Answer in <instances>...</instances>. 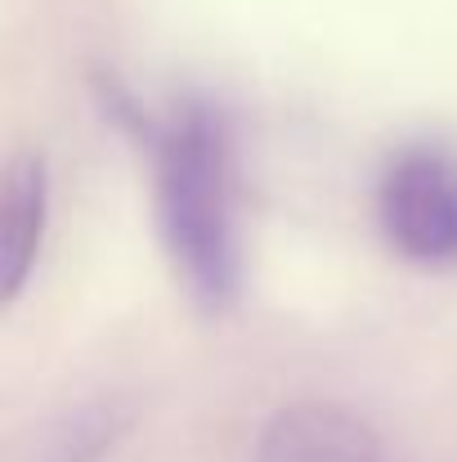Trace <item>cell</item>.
<instances>
[{
    "label": "cell",
    "instance_id": "1",
    "mask_svg": "<svg viewBox=\"0 0 457 462\" xmlns=\"http://www.w3.org/2000/svg\"><path fill=\"white\" fill-rule=\"evenodd\" d=\"M140 144L152 162V220L175 279L197 310H233L242 297V229L229 108L206 95H184L166 113H152Z\"/></svg>",
    "mask_w": 457,
    "mask_h": 462
},
{
    "label": "cell",
    "instance_id": "2",
    "mask_svg": "<svg viewBox=\"0 0 457 462\" xmlns=\"http://www.w3.org/2000/svg\"><path fill=\"white\" fill-rule=\"evenodd\" d=\"M377 229L408 265H457V153L440 140H413L377 175Z\"/></svg>",
    "mask_w": 457,
    "mask_h": 462
},
{
    "label": "cell",
    "instance_id": "3",
    "mask_svg": "<svg viewBox=\"0 0 457 462\" xmlns=\"http://www.w3.org/2000/svg\"><path fill=\"white\" fill-rule=\"evenodd\" d=\"M251 462H408L363 413L332 404V400H301L279 409Z\"/></svg>",
    "mask_w": 457,
    "mask_h": 462
},
{
    "label": "cell",
    "instance_id": "4",
    "mask_svg": "<svg viewBox=\"0 0 457 462\" xmlns=\"http://www.w3.org/2000/svg\"><path fill=\"white\" fill-rule=\"evenodd\" d=\"M0 301L14 306L36 274L50 229V166L36 153H18L5 171L0 193Z\"/></svg>",
    "mask_w": 457,
    "mask_h": 462
},
{
    "label": "cell",
    "instance_id": "5",
    "mask_svg": "<svg viewBox=\"0 0 457 462\" xmlns=\"http://www.w3.org/2000/svg\"><path fill=\"white\" fill-rule=\"evenodd\" d=\"M135 413L122 400H90L68 409L63 418H54L27 462H99L126 431H131Z\"/></svg>",
    "mask_w": 457,
    "mask_h": 462
}]
</instances>
